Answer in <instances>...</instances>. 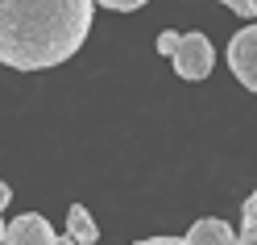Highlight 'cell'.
Segmentation results:
<instances>
[{
	"mask_svg": "<svg viewBox=\"0 0 257 245\" xmlns=\"http://www.w3.org/2000/svg\"><path fill=\"white\" fill-rule=\"evenodd\" d=\"M95 0H0V67L46 71L83 50Z\"/></svg>",
	"mask_w": 257,
	"mask_h": 245,
	"instance_id": "cell-1",
	"label": "cell"
},
{
	"mask_svg": "<svg viewBox=\"0 0 257 245\" xmlns=\"http://www.w3.org/2000/svg\"><path fill=\"white\" fill-rule=\"evenodd\" d=\"M158 54H166L174 62V75L187 79V84L207 79L212 67H216V46H212L207 34H199V29H191V34L166 29V34H158Z\"/></svg>",
	"mask_w": 257,
	"mask_h": 245,
	"instance_id": "cell-2",
	"label": "cell"
},
{
	"mask_svg": "<svg viewBox=\"0 0 257 245\" xmlns=\"http://www.w3.org/2000/svg\"><path fill=\"white\" fill-rule=\"evenodd\" d=\"M228 71L245 92H257V25H240L228 42Z\"/></svg>",
	"mask_w": 257,
	"mask_h": 245,
	"instance_id": "cell-3",
	"label": "cell"
},
{
	"mask_svg": "<svg viewBox=\"0 0 257 245\" xmlns=\"http://www.w3.org/2000/svg\"><path fill=\"white\" fill-rule=\"evenodd\" d=\"M5 245H58V233L42 212H21L17 220L5 224Z\"/></svg>",
	"mask_w": 257,
	"mask_h": 245,
	"instance_id": "cell-4",
	"label": "cell"
},
{
	"mask_svg": "<svg viewBox=\"0 0 257 245\" xmlns=\"http://www.w3.org/2000/svg\"><path fill=\"white\" fill-rule=\"evenodd\" d=\"M183 245H236V233L220 216H203L191 224V233L183 237Z\"/></svg>",
	"mask_w": 257,
	"mask_h": 245,
	"instance_id": "cell-5",
	"label": "cell"
},
{
	"mask_svg": "<svg viewBox=\"0 0 257 245\" xmlns=\"http://www.w3.org/2000/svg\"><path fill=\"white\" fill-rule=\"evenodd\" d=\"M67 237L75 245H95V241H100V228H95L91 212L83 204H71V212H67Z\"/></svg>",
	"mask_w": 257,
	"mask_h": 245,
	"instance_id": "cell-6",
	"label": "cell"
},
{
	"mask_svg": "<svg viewBox=\"0 0 257 245\" xmlns=\"http://www.w3.org/2000/svg\"><path fill=\"white\" fill-rule=\"evenodd\" d=\"M236 245H257V220H253V195L245 200V208H240V237Z\"/></svg>",
	"mask_w": 257,
	"mask_h": 245,
	"instance_id": "cell-7",
	"label": "cell"
},
{
	"mask_svg": "<svg viewBox=\"0 0 257 245\" xmlns=\"http://www.w3.org/2000/svg\"><path fill=\"white\" fill-rule=\"evenodd\" d=\"M220 5H224V9H232L240 21H253V17H257V0H220Z\"/></svg>",
	"mask_w": 257,
	"mask_h": 245,
	"instance_id": "cell-8",
	"label": "cell"
},
{
	"mask_svg": "<svg viewBox=\"0 0 257 245\" xmlns=\"http://www.w3.org/2000/svg\"><path fill=\"white\" fill-rule=\"evenodd\" d=\"M95 5H104L112 13H137L141 5H150V0H95Z\"/></svg>",
	"mask_w": 257,
	"mask_h": 245,
	"instance_id": "cell-9",
	"label": "cell"
},
{
	"mask_svg": "<svg viewBox=\"0 0 257 245\" xmlns=\"http://www.w3.org/2000/svg\"><path fill=\"white\" fill-rule=\"evenodd\" d=\"M13 200V191H9V183H0V212H5V204ZM0 245H5V220H0Z\"/></svg>",
	"mask_w": 257,
	"mask_h": 245,
	"instance_id": "cell-10",
	"label": "cell"
},
{
	"mask_svg": "<svg viewBox=\"0 0 257 245\" xmlns=\"http://www.w3.org/2000/svg\"><path fill=\"white\" fill-rule=\"evenodd\" d=\"M133 245H183V237H146V241H133Z\"/></svg>",
	"mask_w": 257,
	"mask_h": 245,
	"instance_id": "cell-11",
	"label": "cell"
}]
</instances>
